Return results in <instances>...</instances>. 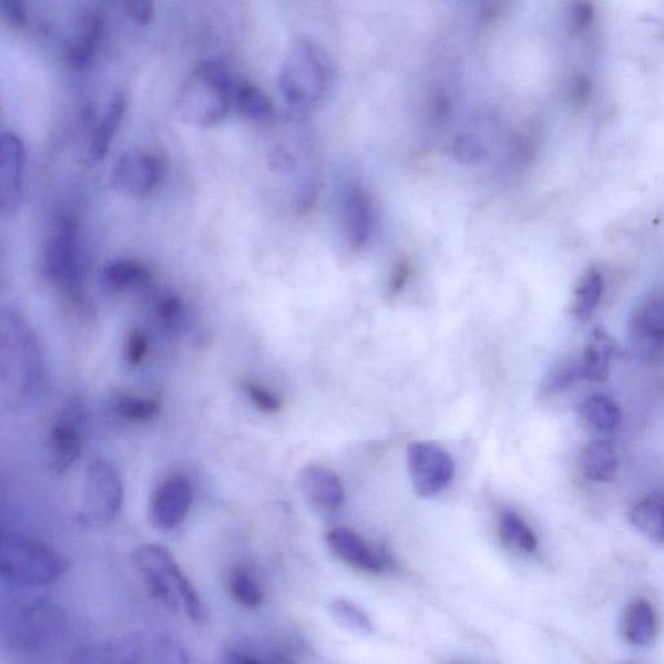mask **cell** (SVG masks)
<instances>
[{
	"instance_id": "obj_16",
	"label": "cell",
	"mask_w": 664,
	"mask_h": 664,
	"mask_svg": "<svg viewBox=\"0 0 664 664\" xmlns=\"http://www.w3.org/2000/svg\"><path fill=\"white\" fill-rule=\"evenodd\" d=\"M615 343L604 327L595 326L588 334L580 369L582 376L591 384H605L612 371Z\"/></svg>"
},
{
	"instance_id": "obj_29",
	"label": "cell",
	"mask_w": 664,
	"mask_h": 664,
	"mask_svg": "<svg viewBox=\"0 0 664 664\" xmlns=\"http://www.w3.org/2000/svg\"><path fill=\"white\" fill-rule=\"evenodd\" d=\"M631 522L653 543H664V500L648 498L640 501L631 511Z\"/></svg>"
},
{
	"instance_id": "obj_36",
	"label": "cell",
	"mask_w": 664,
	"mask_h": 664,
	"mask_svg": "<svg viewBox=\"0 0 664 664\" xmlns=\"http://www.w3.org/2000/svg\"><path fill=\"white\" fill-rule=\"evenodd\" d=\"M150 349L147 335L140 328H133L126 334L124 343V355L126 361L132 366H141L146 361Z\"/></svg>"
},
{
	"instance_id": "obj_22",
	"label": "cell",
	"mask_w": 664,
	"mask_h": 664,
	"mask_svg": "<svg viewBox=\"0 0 664 664\" xmlns=\"http://www.w3.org/2000/svg\"><path fill=\"white\" fill-rule=\"evenodd\" d=\"M104 32L103 14L90 10L78 27L73 40L68 44L67 60L73 68H83L93 60Z\"/></svg>"
},
{
	"instance_id": "obj_21",
	"label": "cell",
	"mask_w": 664,
	"mask_h": 664,
	"mask_svg": "<svg viewBox=\"0 0 664 664\" xmlns=\"http://www.w3.org/2000/svg\"><path fill=\"white\" fill-rule=\"evenodd\" d=\"M341 208L347 238L355 248H360L371 231L372 210L368 195L360 186H349Z\"/></svg>"
},
{
	"instance_id": "obj_4",
	"label": "cell",
	"mask_w": 664,
	"mask_h": 664,
	"mask_svg": "<svg viewBox=\"0 0 664 664\" xmlns=\"http://www.w3.org/2000/svg\"><path fill=\"white\" fill-rule=\"evenodd\" d=\"M67 563L52 548L33 539L3 533L0 540V575L19 588H41L57 583Z\"/></svg>"
},
{
	"instance_id": "obj_12",
	"label": "cell",
	"mask_w": 664,
	"mask_h": 664,
	"mask_svg": "<svg viewBox=\"0 0 664 664\" xmlns=\"http://www.w3.org/2000/svg\"><path fill=\"white\" fill-rule=\"evenodd\" d=\"M629 343L633 355L653 361L664 353V293L644 297L633 309L629 325Z\"/></svg>"
},
{
	"instance_id": "obj_34",
	"label": "cell",
	"mask_w": 664,
	"mask_h": 664,
	"mask_svg": "<svg viewBox=\"0 0 664 664\" xmlns=\"http://www.w3.org/2000/svg\"><path fill=\"white\" fill-rule=\"evenodd\" d=\"M243 392L248 400L263 413L277 415L284 409V400L268 387L257 384V381L247 380L242 385Z\"/></svg>"
},
{
	"instance_id": "obj_6",
	"label": "cell",
	"mask_w": 664,
	"mask_h": 664,
	"mask_svg": "<svg viewBox=\"0 0 664 664\" xmlns=\"http://www.w3.org/2000/svg\"><path fill=\"white\" fill-rule=\"evenodd\" d=\"M42 274L67 294L81 285V249L79 221L72 215L59 216L53 223L42 251Z\"/></svg>"
},
{
	"instance_id": "obj_7",
	"label": "cell",
	"mask_w": 664,
	"mask_h": 664,
	"mask_svg": "<svg viewBox=\"0 0 664 664\" xmlns=\"http://www.w3.org/2000/svg\"><path fill=\"white\" fill-rule=\"evenodd\" d=\"M122 501L124 488L116 469L103 460L91 463L86 472L80 522L85 525L110 523L120 513Z\"/></svg>"
},
{
	"instance_id": "obj_11",
	"label": "cell",
	"mask_w": 664,
	"mask_h": 664,
	"mask_svg": "<svg viewBox=\"0 0 664 664\" xmlns=\"http://www.w3.org/2000/svg\"><path fill=\"white\" fill-rule=\"evenodd\" d=\"M27 147L18 133L7 130L0 136V211L4 217L18 215L25 196Z\"/></svg>"
},
{
	"instance_id": "obj_18",
	"label": "cell",
	"mask_w": 664,
	"mask_h": 664,
	"mask_svg": "<svg viewBox=\"0 0 664 664\" xmlns=\"http://www.w3.org/2000/svg\"><path fill=\"white\" fill-rule=\"evenodd\" d=\"M579 468L590 482H612L620 468V454L614 442L607 439L591 441L580 453Z\"/></svg>"
},
{
	"instance_id": "obj_31",
	"label": "cell",
	"mask_w": 664,
	"mask_h": 664,
	"mask_svg": "<svg viewBox=\"0 0 664 664\" xmlns=\"http://www.w3.org/2000/svg\"><path fill=\"white\" fill-rule=\"evenodd\" d=\"M114 409L127 421L147 422L159 416L162 402L156 397L124 394L114 400Z\"/></svg>"
},
{
	"instance_id": "obj_23",
	"label": "cell",
	"mask_w": 664,
	"mask_h": 664,
	"mask_svg": "<svg viewBox=\"0 0 664 664\" xmlns=\"http://www.w3.org/2000/svg\"><path fill=\"white\" fill-rule=\"evenodd\" d=\"M604 289V276L597 269L586 270L579 278L570 307L571 316L579 324H586L591 319L595 309L599 308Z\"/></svg>"
},
{
	"instance_id": "obj_5",
	"label": "cell",
	"mask_w": 664,
	"mask_h": 664,
	"mask_svg": "<svg viewBox=\"0 0 664 664\" xmlns=\"http://www.w3.org/2000/svg\"><path fill=\"white\" fill-rule=\"evenodd\" d=\"M319 51L307 41L292 45L282 63L279 88L286 102L297 111H307L325 94L328 68Z\"/></svg>"
},
{
	"instance_id": "obj_26",
	"label": "cell",
	"mask_w": 664,
	"mask_h": 664,
	"mask_svg": "<svg viewBox=\"0 0 664 664\" xmlns=\"http://www.w3.org/2000/svg\"><path fill=\"white\" fill-rule=\"evenodd\" d=\"M226 586L236 604L257 609L264 604L265 591L255 572L244 564L227 571Z\"/></svg>"
},
{
	"instance_id": "obj_8",
	"label": "cell",
	"mask_w": 664,
	"mask_h": 664,
	"mask_svg": "<svg viewBox=\"0 0 664 664\" xmlns=\"http://www.w3.org/2000/svg\"><path fill=\"white\" fill-rule=\"evenodd\" d=\"M83 664H188L182 648L165 637H135L88 655Z\"/></svg>"
},
{
	"instance_id": "obj_28",
	"label": "cell",
	"mask_w": 664,
	"mask_h": 664,
	"mask_svg": "<svg viewBox=\"0 0 664 664\" xmlns=\"http://www.w3.org/2000/svg\"><path fill=\"white\" fill-rule=\"evenodd\" d=\"M234 109L252 121L269 120L274 113L270 96L251 82H238L236 85Z\"/></svg>"
},
{
	"instance_id": "obj_33",
	"label": "cell",
	"mask_w": 664,
	"mask_h": 664,
	"mask_svg": "<svg viewBox=\"0 0 664 664\" xmlns=\"http://www.w3.org/2000/svg\"><path fill=\"white\" fill-rule=\"evenodd\" d=\"M330 610L335 621L345 625L348 630L362 633H372L376 631V625H374L370 616L353 601L337 599L333 601Z\"/></svg>"
},
{
	"instance_id": "obj_37",
	"label": "cell",
	"mask_w": 664,
	"mask_h": 664,
	"mask_svg": "<svg viewBox=\"0 0 664 664\" xmlns=\"http://www.w3.org/2000/svg\"><path fill=\"white\" fill-rule=\"evenodd\" d=\"M594 20V7L591 3H576L570 13V29L576 35H582L590 29Z\"/></svg>"
},
{
	"instance_id": "obj_30",
	"label": "cell",
	"mask_w": 664,
	"mask_h": 664,
	"mask_svg": "<svg viewBox=\"0 0 664 664\" xmlns=\"http://www.w3.org/2000/svg\"><path fill=\"white\" fill-rule=\"evenodd\" d=\"M223 664H287L285 658L252 640L228 643L221 655Z\"/></svg>"
},
{
	"instance_id": "obj_1",
	"label": "cell",
	"mask_w": 664,
	"mask_h": 664,
	"mask_svg": "<svg viewBox=\"0 0 664 664\" xmlns=\"http://www.w3.org/2000/svg\"><path fill=\"white\" fill-rule=\"evenodd\" d=\"M0 384L4 406L19 410L40 395L44 381L43 350L28 319L7 308L0 320Z\"/></svg>"
},
{
	"instance_id": "obj_35",
	"label": "cell",
	"mask_w": 664,
	"mask_h": 664,
	"mask_svg": "<svg viewBox=\"0 0 664 664\" xmlns=\"http://www.w3.org/2000/svg\"><path fill=\"white\" fill-rule=\"evenodd\" d=\"M156 315L165 327L175 330L185 320V303L177 294L164 293L157 297L155 304Z\"/></svg>"
},
{
	"instance_id": "obj_27",
	"label": "cell",
	"mask_w": 664,
	"mask_h": 664,
	"mask_svg": "<svg viewBox=\"0 0 664 664\" xmlns=\"http://www.w3.org/2000/svg\"><path fill=\"white\" fill-rule=\"evenodd\" d=\"M106 285L116 292H132L151 284L152 273L146 264L134 258H122L106 266Z\"/></svg>"
},
{
	"instance_id": "obj_39",
	"label": "cell",
	"mask_w": 664,
	"mask_h": 664,
	"mask_svg": "<svg viewBox=\"0 0 664 664\" xmlns=\"http://www.w3.org/2000/svg\"><path fill=\"white\" fill-rule=\"evenodd\" d=\"M124 7L127 17L139 25L149 24L152 17H154V4L147 2V0H130V2L124 3Z\"/></svg>"
},
{
	"instance_id": "obj_15",
	"label": "cell",
	"mask_w": 664,
	"mask_h": 664,
	"mask_svg": "<svg viewBox=\"0 0 664 664\" xmlns=\"http://www.w3.org/2000/svg\"><path fill=\"white\" fill-rule=\"evenodd\" d=\"M327 545L341 562L365 574H380L384 562L372 548L353 530L347 527H337L327 532Z\"/></svg>"
},
{
	"instance_id": "obj_9",
	"label": "cell",
	"mask_w": 664,
	"mask_h": 664,
	"mask_svg": "<svg viewBox=\"0 0 664 664\" xmlns=\"http://www.w3.org/2000/svg\"><path fill=\"white\" fill-rule=\"evenodd\" d=\"M164 172L163 159L155 152L130 150L113 164L111 185L119 193L127 196H147L163 182Z\"/></svg>"
},
{
	"instance_id": "obj_17",
	"label": "cell",
	"mask_w": 664,
	"mask_h": 664,
	"mask_svg": "<svg viewBox=\"0 0 664 664\" xmlns=\"http://www.w3.org/2000/svg\"><path fill=\"white\" fill-rule=\"evenodd\" d=\"M82 450L81 433L73 423L61 421L52 426L48 438V461L55 474H65L78 462Z\"/></svg>"
},
{
	"instance_id": "obj_13",
	"label": "cell",
	"mask_w": 664,
	"mask_h": 664,
	"mask_svg": "<svg viewBox=\"0 0 664 664\" xmlns=\"http://www.w3.org/2000/svg\"><path fill=\"white\" fill-rule=\"evenodd\" d=\"M193 505V488L188 479L172 476L163 480L152 493L149 517L157 530L172 531L185 521Z\"/></svg>"
},
{
	"instance_id": "obj_41",
	"label": "cell",
	"mask_w": 664,
	"mask_h": 664,
	"mask_svg": "<svg viewBox=\"0 0 664 664\" xmlns=\"http://www.w3.org/2000/svg\"><path fill=\"white\" fill-rule=\"evenodd\" d=\"M410 276V268L408 264H400L399 268L396 269L391 282H389V293L397 295L402 292V288L408 284Z\"/></svg>"
},
{
	"instance_id": "obj_32",
	"label": "cell",
	"mask_w": 664,
	"mask_h": 664,
	"mask_svg": "<svg viewBox=\"0 0 664 664\" xmlns=\"http://www.w3.org/2000/svg\"><path fill=\"white\" fill-rule=\"evenodd\" d=\"M579 378H583L580 361H561L548 371L543 384H541L540 391L546 397L559 395L574 386Z\"/></svg>"
},
{
	"instance_id": "obj_19",
	"label": "cell",
	"mask_w": 664,
	"mask_h": 664,
	"mask_svg": "<svg viewBox=\"0 0 664 664\" xmlns=\"http://www.w3.org/2000/svg\"><path fill=\"white\" fill-rule=\"evenodd\" d=\"M580 426L591 435L605 437L620 429L623 416L620 407L604 395H592L578 407Z\"/></svg>"
},
{
	"instance_id": "obj_25",
	"label": "cell",
	"mask_w": 664,
	"mask_h": 664,
	"mask_svg": "<svg viewBox=\"0 0 664 664\" xmlns=\"http://www.w3.org/2000/svg\"><path fill=\"white\" fill-rule=\"evenodd\" d=\"M499 535L507 546L527 554L535 553L539 546L537 533L514 510L502 509L498 518Z\"/></svg>"
},
{
	"instance_id": "obj_20",
	"label": "cell",
	"mask_w": 664,
	"mask_h": 664,
	"mask_svg": "<svg viewBox=\"0 0 664 664\" xmlns=\"http://www.w3.org/2000/svg\"><path fill=\"white\" fill-rule=\"evenodd\" d=\"M127 106V99L124 93H116L112 96L109 106L101 120L98 121L86 150V159L91 164L102 162L109 154L114 135L124 120Z\"/></svg>"
},
{
	"instance_id": "obj_40",
	"label": "cell",
	"mask_w": 664,
	"mask_h": 664,
	"mask_svg": "<svg viewBox=\"0 0 664 664\" xmlns=\"http://www.w3.org/2000/svg\"><path fill=\"white\" fill-rule=\"evenodd\" d=\"M591 81L584 78V75H578L576 79L572 80L570 85L571 101L578 105L586 103L591 96Z\"/></svg>"
},
{
	"instance_id": "obj_38",
	"label": "cell",
	"mask_w": 664,
	"mask_h": 664,
	"mask_svg": "<svg viewBox=\"0 0 664 664\" xmlns=\"http://www.w3.org/2000/svg\"><path fill=\"white\" fill-rule=\"evenodd\" d=\"M2 17L12 27L24 28L28 22V11L20 0H3Z\"/></svg>"
},
{
	"instance_id": "obj_24",
	"label": "cell",
	"mask_w": 664,
	"mask_h": 664,
	"mask_svg": "<svg viewBox=\"0 0 664 664\" xmlns=\"http://www.w3.org/2000/svg\"><path fill=\"white\" fill-rule=\"evenodd\" d=\"M622 631L631 644L639 646L652 643L656 633L654 609L644 599H636L625 609Z\"/></svg>"
},
{
	"instance_id": "obj_2",
	"label": "cell",
	"mask_w": 664,
	"mask_h": 664,
	"mask_svg": "<svg viewBox=\"0 0 664 664\" xmlns=\"http://www.w3.org/2000/svg\"><path fill=\"white\" fill-rule=\"evenodd\" d=\"M133 563L147 591L160 604L185 615L195 624L207 622L208 609L201 593L170 549L160 544H143L135 549Z\"/></svg>"
},
{
	"instance_id": "obj_3",
	"label": "cell",
	"mask_w": 664,
	"mask_h": 664,
	"mask_svg": "<svg viewBox=\"0 0 664 664\" xmlns=\"http://www.w3.org/2000/svg\"><path fill=\"white\" fill-rule=\"evenodd\" d=\"M238 82L223 61H201L178 90L175 99L178 116L197 127L223 124L234 109Z\"/></svg>"
},
{
	"instance_id": "obj_10",
	"label": "cell",
	"mask_w": 664,
	"mask_h": 664,
	"mask_svg": "<svg viewBox=\"0 0 664 664\" xmlns=\"http://www.w3.org/2000/svg\"><path fill=\"white\" fill-rule=\"evenodd\" d=\"M408 469L411 483L421 498H433L441 493L454 476L452 457L433 442H411L408 447Z\"/></svg>"
},
{
	"instance_id": "obj_14",
	"label": "cell",
	"mask_w": 664,
	"mask_h": 664,
	"mask_svg": "<svg viewBox=\"0 0 664 664\" xmlns=\"http://www.w3.org/2000/svg\"><path fill=\"white\" fill-rule=\"evenodd\" d=\"M299 487L305 502L320 515L337 513L346 500L345 487L337 472L324 464L315 463L304 468Z\"/></svg>"
}]
</instances>
